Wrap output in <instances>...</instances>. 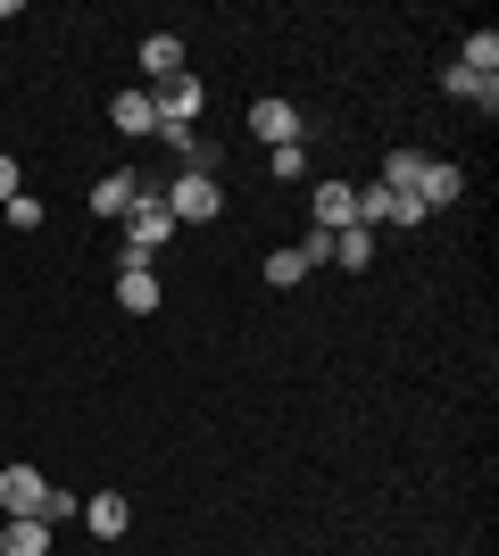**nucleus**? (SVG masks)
<instances>
[{
  "mask_svg": "<svg viewBox=\"0 0 499 556\" xmlns=\"http://www.w3.org/2000/svg\"><path fill=\"white\" fill-rule=\"evenodd\" d=\"M166 200V216H175V225H209L216 208H225V184H216L209 166H184V175H175V191H159Z\"/></svg>",
  "mask_w": 499,
  "mask_h": 556,
  "instance_id": "obj_1",
  "label": "nucleus"
},
{
  "mask_svg": "<svg viewBox=\"0 0 499 556\" xmlns=\"http://www.w3.org/2000/svg\"><path fill=\"white\" fill-rule=\"evenodd\" d=\"M166 232H175L166 200L159 191H134V208H125V266H150V250H159Z\"/></svg>",
  "mask_w": 499,
  "mask_h": 556,
  "instance_id": "obj_2",
  "label": "nucleus"
},
{
  "mask_svg": "<svg viewBox=\"0 0 499 556\" xmlns=\"http://www.w3.org/2000/svg\"><path fill=\"white\" fill-rule=\"evenodd\" d=\"M309 225H316V232H350V225H358V191H350V184H316V191H309Z\"/></svg>",
  "mask_w": 499,
  "mask_h": 556,
  "instance_id": "obj_3",
  "label": "nucleus"
},
{
  "mask_svg": "<svg viewBox=\"0 0 499 556\" xmlns=\"http://www.w3.org/2000/svg\"><path fill=\"white\" fill-rule=\"evenodd\" d=\"M250 134H259L266 150H284V141H300V109H291V100H250Z\"/></svg>",
  "mask_w": 499,
  "mask_h": 556,
  "instance_id": "obj_4",
  "label": "nucleus"
},
{
  "mask_svg": "<svg viewBox=\"0 0 499 556\" xmlns=\"http://www.w3.org/2000/svg\"><path fill=\"white\" fill-rule=\"evenodd\" d=\"M109 125L117 134H159V92H117L109 100Z\"/></svg>",
  "mask_w": 499,
  "mask_h": 556,
  "instance_id": "obj_5",
  "label": "nucleus"
},
{
  "mask_svg": "<svg viewBox=\"0 0 499 556\" xmlns=\"http://www.w3.org/2000/svg\"><path fill=\"white\" fill-rule=\"evenodd\" d=\"M42 473H34V465H9V473H0V507H9V515H34V507H42Z\"/></svg>",
  "mask_w": 499,
  "mask_h": 556,
  "instance_id": "obj_6",
  "label": "nucleus"
},
{
  "mask_svg": "<svg viewBox=\"0 0 499 556\" xmlns=\"http://www.w3.org/2000/svg\"><path fill=\"white\" fill-rule=\"evenodd\" d=\"M458 191H466V175H458L450 159H425V175H416V200H425V208H450Z\"/></svg>",
  "mask_w": 499,
  "mask_h": 556,
  "instance_id": "obj_7",
  "label": "nucleus"
},
{
  "mask_svg": "<svg viewBox=\"0 0 499 556\" xmlns=\"http://www.w3.org/2000/svg\"><path fill=\"white\" fill-rule=\"evenodd\" d=\"M117 307L125 316H150V307H159V275H150V266H117Z\"/></svg>",
  "mask_w": 499,
  "mask_h": 556,
  "instance_id": "obj_8",
  "label": "nucleus"
},
{
  "mask_svg": "<svg viewBox=\"0 0 499 556\" xmlns=\"http://www.w3.org/2000/svg\"><path fill=\"white\" fill-rule=\"evenodd\" d=\"M0 556H50V523H42V515H9Z\"/></svg>",
  "mask_w": 499,
  "mask_h": 556,
  "instance_id": "obj_9",
  "label": "nucleus"
},
{
  "mask_svg": "<svg viewBox=\"0 0 499 556\" xmlns=\"http://www.w3.org/2000/svg\"><path fill=\"white\" fill-rule=\"evenodd\" d=\"M200 84H191V75H175V84H159V125H191V116H200Z\"/></svg>",
  "mask_w": 499,
  "mask_h": 556,
  "instance_id": "obj_10",
  "label": "nucleus"
},
{
  "mask_svg": "<svg viewBox=\"0 0 499 556\" xmlns=\"http://www.w3.org/2000/svg\"><path fill=\"white\" fill-rule=\"evenodd\" d=\"M142 75L150 84H175V75H184V42H175V34H150L142 42Z\"/></svg>",
  "mask_w": 499,
  "mask_h": 556,
  "instance_id": "obj_11",
  "label": "nucleus"
},
{
  "mask_svg": "<svg viewBox=\"0 0 499 556\" xmlns=\"http://www.w3.org/2000/svg\"><path fill=\"white\" fill-rule=\"evenodd\" d=\"M441 92H450V100H466V109H483V116L499 109V84H491V75H466V67H450V75H441Z\"/></svg>",
  "mask_w": 499,
  "mask_h": 556,
  "instance_id": "obj_12",
  "label": "nucleus"
},
{
  "mask_svg": "<svg viewBox=\"0 0 499 556\" xmlns=\"http://www.w3.org/2000/svg\"><path fill=\"white\" fill-rule=\"evenodd\" d=\"M84 523H92V532H100V540H117V532H125V523H134V507H125L117 490H100L92 507H84Z\"/></svg>",
  "mask_w": 499,
  "mask_h": 556,
  "instance_id": "obj_13",
  "label": "nucleus"
},
{
  "mask_svg": "<svg viewBox=\"0 0 499 556\" xmlns=\"http://www.w3.org/2000/svg\"><path fill=\"white\" fill-rule=\"evenodd\" d=\"M416 175H425L416 150H391V159H383V191H408V200H416Z\"/></svg>",
  "mask_w": 499,
  "mask_h": 556,
  "instance_id": "obj_14",
  "label": "nucleus"
},
{
  "mask_svg": "<svg viewBox=\"0 0 499 556\" xmlns=\"http://www.w3.org/2000/svg\"><path fill=\"white\" fill-rule=\"evenodd\" d=\"M134 191H142L134 175H109V184L92 191V216H125V208H134Z\"/></svg>",
  "mask_w": 499,
  "mask_h": 556,
  "instance_id": "obj_15",
  "label": "nucleus"
},
{
  "mask_svg": "<svg viewBox=\"0 0 499 556\" xmlns=\"http://www.w3.org/2000/svg\"><path fill=\"white\" fill-rule=\"evenodd\" d=\"M333 257H341V266H350V275H358V266H366V257H375V232H366V225H350V232H333Z\"/></svg>",
  "mask_w": 499,
  "mask_h": 556,
  "instance_id": "obj_16",
  "label": "nucleus"
},
{
  "mask_svg": "<svg viewBox=\"0 0 499 556\" xmlns=\"http://www.w3.org/2000/svg\"><path fill=\"white\" fill-rule=\"evenodd\" d=\"M458 67H466V75H491V67H499V34H491V25H483V34H466V59H458Z\"/></svg>",
  "mask_w": 499,
  "mask_h": 556,
  "instance_id": "obj_17",
  "label": "nucleus"
},
{
  "mask_svg": "<svg viewBox=\"0 0 499 556\" xmlns=\"http://www.w3.org/2000/svg\"><path fill=\"white\" fill-rule=\"evenodd\" d=\"M266 175H275V184H300V175H309V150H300V141L266 150Z\"/></svg>",
  "mask_w": 499,
  "mask_h": 556,
  "instance_id": "obj_18",
  "label": "nucleus"
},
{
  "mask_svg": "<svg viewBox=\"0 0 499 556\" xmlns=\"http://www.w3.org/2000/svg\"><path fill=\"white\" fill-rule=\"evenodd\" d=\"M300 275H309V266H300V250H275V257H266V282H275V291H291Z\"/></svg>",
  "mask_w": 499,
  "mask_h": 556,
  "instance_id": "obj_19",
  "label": "nucleus"
},
{
  "mask_svg": "<svg viewBox=\"0 0 499 556\" xmlns=\"http://www.w3.org/2000/svg\"><path fill=\"white\" fill-rule=\"evenodd\" d=\"M75 507H84V498H75V490H42V507H34V515H42L50 532H59V523H67V515H75Z\"/></svg>",
  "mask_w": 499,
  "mask_h": 556,
  "instance_id": "obj_20",
  "label": "nucleus"
},
{
  "mask_svg": "<svg viewBox=\"0 0 499 556\" xmlns=\"http://www.w3.org/2000/svg\"><path fill=\"white\" fill-rule=\"evenodd\" d=\"M291 250H300V266H325V257H333V232H300V241H291Z\"/></svg>",
  "mask_w": 499,
  "mask_h": 556,
  "instance_id": "obj_21",
  "label": "nucleus"
},
{
  "mask_svg": "<svg viewBox=\"0 0 499 556\" xmlns=\"http://www.w3.org/2000/svg\"><path fill=\"white\" fill-rule=\"evenodd\" d=\"M9 225L34 232V225H42V200H34V191H17V200H9Z\"/></svg>",
  "mask_w": 499,
  "mask_h": 556,
  "instance_id": "obj_22",
  "label": "nucleus"
},
{
  "mask_svg": "<svg viewBox=\"0 0 499 556\" xmlns=\"http://www.w3.org/2000/svg\"><path fill=\"white\" fill-rule=\"evenodd\" d=\"M0 200H17V159H0Z\"/></svg>",
  "mask_w": 499,
  "mask_h": 556,
  "instance_id": "obj_23",
  "label": "nucleus"
}]
</instances>
